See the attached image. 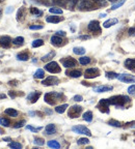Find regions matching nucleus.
<instances>
[{
	"label": "nucleus",
	"mask_w": 135,
	"mask_h": 149,
	"mask_svg": "<svg viewBox=\"0 0 135 149\" xmlns=\"http://www.w3.org/2000/svg\"><path fill=\"white\" fill-rule=\"evenodd\" d=\"M0 125L5 127H8L10 125V121L8 118H0Z\"/></svg>",
	"instance_id": "36"
},
{
	"label": "nucleus",
	"mask_w": 135,
	"mask_h": 149,
	"mask_svg": "<svg viewBox=\"0 0 135 149\" xmlns=\"http://www.w3.org/2000/svg\"><path fill=\"white\" fill-rule=\"evenodd\" d=\"M3 141L10 142V141H12V139H10V138H3Z\"/></svg>",
	"instance_id": "57"
},
{
	"label": "nucleus",
	"mask_w": 135,
	"mask_h": 149,
	"mask_svg": "<svg viewBox=\"0 0 135 149\" xmlns=\"http://www.w3.org/2000/svg\"><path fill=\"white\" fill-rule=\"evenodd\" d=\"M81 112H82V107H80V106H72L69 109L68 115H69L70 118H77V117L80 116Z\"/></svg>",
	"instance_id": "5"
},
{
	"label": "nucleus",
	"mask_w": 135,
	"mask_h": 149,
	"mask_svg": "<svg viewBox=\"0 0 135 149\" xmlns=\"http://www.w3.org/2000/svg\"><path fill=\"white\" fill-rule=\"evenodd\" d=\"M63 20V18L60 17H56V16H49V17L46 18V21L48 23H53V24H56V23H59Z\"/></svg>",
	"instance_id": "17"
},
{
	"label": "nucleus",
	"mask_w": 135,
	"mask_h": 149,
	"mask_svg": "<svg viewBox=\"0 0 135 149\" xmlns=\"http://www.w3.org/2000/svg\"><path fill=\"white\" fill-rule=\"evenodd\" d=\"M77 3H78V0H65V4H67L68 6V10H73L74 8L77 5Z\"/></svg>",
	"instance_id": "22"
},
{
	"label": "nucleus",
	"mask_w": 135,
	"mask_h": 149,
	"mask_svg": "<svg viewBox=\"0 0 135 149\" xmlns=\"http://www.w3.org/2000/svg\"><path fill=\"white\" fill-rule=\"evenodd\" d=\"M73 52L75 53L76 55H83V54H85L86 50L82 47H75L73 49Z\"/></svg>",
	"instance_id": "30"
},
{
	"label": "nucleus",
	"mask_w": 135,
	"mask_h": 149,
	"mask_svg": "<svg viewBox=\"0 0 135 149\" xmlns=\"http://www.w3.org/2000/svg\"><path fill=\"white\" fill-rule=\"evenodd\" d=\"M109 106H110V104H109L108 98L107 99L103 98V99H101L99 105H98V109L100 110L101 112H103V113H109V109H108Z\"/></svg>",
	"instance_id": "9"
},
{
	"label": "nucleus",
	"mask_w": 135,
	"mask_h": 149,
	"mask_svg": "<svg viewBox=\"0 0 135 149\" xmlns=\"http://www.w3.org/2000/svg\"><path fill=\"white\" fill-rule=\"evenodd\" d=\"M3 1H4V0H0V2H3Z\"/></svg>",
	"instance_id": "62"
},
{
	"label": "nucleus",
	"mask_w": 135,
	"mask_h": 149,
	"mask_svg": "<svg viewBox=\"0 0 135 149\" xmlns=\"http://www.w3.org/2000/svg\"><path fill=\"white\" fill-rule=\"evenodd\" d=\"M79 38H81V40H88L90 36L88 35H83V36H79Z\"/></svg>",
	"instance_id": "56"
},
{
	"label": "nucleus",
	"mask_w": 135,
	"mask_h": 149,
	"mask_svg": "<svg viewBox=\"0 0 135 149\" xmlns=\"http://www.w3.org/2000/svg\"><path fill=\"white\" fill-rule=\"evenodd\" d=\"M8 95H10V97H12V98H15L16 96H17V93H16L15 91H8Z\"/></svg>",
	"instance_id": "52"
},
{
	"label": "nucleus",
	"mask_w": 135,
	"mask_h": 149,
	"mask_svg": "<svg viewBox=\"0 0 135 149\" xmlns=\"http://www.w3.org/2000/svg\"><path fill=\"white\" fill-rule=\"evenodd\" d=\"M26 129H28V131H30V132H32V133H38V132H40L41 129H42V127H38V128H35V127L31 126V125H27V126H26Z\"/></svg>",
	"instance_id": "45"
},
{
	"label": "nucleus",
	"mask_w": 135,
	"mask_h": 149,
	"mask_svg": "<svg viewBox=\"0 0 135 149\" xmlns=\"http://www.w3.org/2000/svg\"><path fill=\"white\" fill-rule=\"evenodd\" d=\"M87 29L90 30V32H94V33H101V27H100V24L98 22L97 20H94V21H90L87 25Z\"/></svg>",
	"instance_id": "7"
},
{
	"label": "nucleus",
	"mask_w": 135,
	"mask_h": 149,
	"mask_svg": "<svg viewBox=\"0 0 135 149\" xmlns=\"http://www.w3.org/2000/svg\"><path fill=\"white\" fill-rule=\"evenodd\" d=\"M67 74L71 78H79L82 76V72L79 70H70V72H67Z\"/></svg>",
	"instance_id": "21"
},
{
	"label": "nucleus",
	"mask_w": 135,
	"mask_h": 149,
	"mask_svg": "<svg viewBox=\"0 0 135 149\" xmlns=\"http://www.w3.org/2000/svg\"><path fill=\"white\" fill-rule=\"evenodd\" d=\"M13 42L12 38L8 35H3V36H0V47L4 48V49H8L10 47V44Z\"/></svg>",
	"instance_id": "12"
},
{
	"label": "nucleus",
	"mask_w": 135,
	"mask_h": 149,
	"mask_svg": "<svg viewBox=\"0 0 135 149\" xmlns=\"http://www.w3.org/2000/svg\"><path fill=\"white\" fill-rule=\"evenodd\" d=\"M128 92H129V94L135 95V85H131V86L128 88Z\"/></svg>",
	"instance_id": "48"
},
{
	"label": "nucleus",
	"mask_w": 135,
	"mask_h": 149,
	"mask_svg": "<svg viewBox=\"0 0 135 149\" xmlns=\"http://www.w3.org/2000/svg\"><path fill=\"white\" fill-rule=\"evenodd\" d=\"M8 147L13 149H21L22 148V144L20 143H18V142H10V144H8Z\"/></svg>",
	"instance_id": "37"
},
{
	"label": "nucleus",
	"mask_w": 135,
	"mask_h": 149,
	"mask_svg": "<svg viewBox=\"0 0 135 149\" xmlns=\"http://www.w3.org/2000/svg\"><path fill=\"white\" fill-rule=\"evenodd\" d=\"M25 124V120H22V121H19L17 122V123L14 125V128H20V127H22L23 125Z\"/></svg>",
	"instance_id": "47"
},
{
	"label": "nucleus",
	"mask_w": 135,
	"mask_h": 149,
	"mask_svg": "<svg viewBox=\"0 0 135 149\" xmlns=\"http://www.w3.org/2000/svg\"><path fill=\"white\" fill-rule=\"evenodd\" d=\"M45 70H47V72H51V74H58V72H61L60 66L58 65L57 62H55V61H51L49 62V63H47V64L45 65Z\"/></svg>",
	"instance_id": "4"
},
{
	"label": "nucleus",
	"mask_w": 135,
	"mask_h": 149,
	"mask_svg": "<svg viewBox=\"0 0 135 149\" xmlns=\"http://www.w3.org/2000/svg\"><path fill=\"white\" fill-rule=\"evenodd\" d=\"M63 97V93H58V92H48V93L45 94L44 98H45V102L47 103V104L53 106V105H55L57 102L61 100Z\"/></svg>",
	"instance_id": "2"
},
{
	"label": "nucleus",
	"mask_w": 135,
	"mask_h": 149,
	"mask_svg": "<svg viewBox=\"0 0 135 149\" xmlns=\"http://www.w3.org/2000/svg\"><path fill=\"white\" fill-rule=\"evenodd\" d=\"M132 127H133V128H135V125H133V126H132Z\"/></svg>",
	"instance_id": "63"
},
{
	"label": "nucleus",
	"mask_w": 135,
	"mask_h": 149,
	"mask_svg": "<svg viewBox=\"0 0 135 149\" xmlns=\"http://www.w3.org/2000/svg\"><path fill=\"white\" fill-rule=\"evenodd\" d=\"M52 2L55 3V4H57V5H65V0H52Z\"/></svg>",
	"instance_id": "49"
},
{
	"label": "nucleus",
	"mask_w": 135,
	"mask_h": 149,
	"mask_svg": "<svg viewBox=\"0 0 135 149\" xmlns=\"http://www.w3.org/2000/svg\"><path fill=\"white\" fill-rule=\"evenodd\" d=\"M108 1H110V2H116L118 0H108Z\"/></svg>",
	"instance_id": "60"
},
{
	"label": "nucleus",
	"mask_w": 135,
	"mask_h": 149,
	"mask_svg": "<svg viewBox=\"0 0 135 149\" xmlns=\"http://www.w3.org/2000/svg\"><path fill=\"white\" fill-rule=\"evenodd\" d=\"M113 89L112 86H107V85H102V86H98V87H95L94 88V91L96 92H108V91H111Z\"/></svg>",
	"instance_id": "16"
},
{
	"label": "nucleus",
	"mask_w": 135,
	"mask_h": 149,
	"mask_svg": "<svg viewBox=\"0 0 135 149\" xmlns=\"http://www.w3.org/2000/svg\"><path fill=\"white\" fill-rule=\"evenodd\" d=\"M61 62H63V65L65 67V68L74 67V66H76V64H77V61L72 57H68V58H65V59H63Z\"/></svg>",
	"instance_id": "13"
},
{
	"label": "nucleus",
	"mask_w": 135,
	"mask_h": 149,
	"mask_svg": "<svg viewBox=\"0 0 135 149\" xmlns=\"http://www.w3.org/2000/svg\"><path fill=\"white\" fill-rule=\"evenodd\" d=\"M13 10H14V8H12V6H8V8L5 10V14H8H8H10V12H13Z\"/></svg>",
	"instance_id": "53"
},
{
	"label": "nucleus",
	"mask_w": 135,
	"mask_h": 149,
	"mask_svg": "<svg viewBox=\"0 0 135 149\" xmlns=\"http://www.w3.org/2000/svg\"><path fill=\"white\" fill-rule=\"evenodd\" d=\"M13 44L16 46H22L24 44V37L22 36H17L16 38L13 40Z\"/></svg>",
	"instance_id": "31"
},
{
	"label": "nucleus",
	"mask_w": 135,
	"mask_h": 149,
	"mask_svg": "<svg viewBox=\"0 0 135 149\" xmlns=\"http://www.w3.org/2000/svg\"><path fill=\"white\" fill-rule=\"evenodd\" d=\"M110 105H113L114 107L116 108H123L125 107V105L128 104L130 102V98L128 96H125V95H115V96H112L108 98Z\"/></svg>",
	"instance_id": "1"
},
{
	"label": "nucleus",
	"mask_w": 135,
	"mask_h": 149,
	"mask_svg": "<svg viewBox=\"0 0 135 149\" xmlns=\"http://www.w3.org/2000/svg\"><path fill=\"white\" fill-rule=\"evenodd\" d=\"M49 12L53 15H63V10L61 8H49Z\"/></svg>",
	"instance_id": "34"
},
{
	"label": "nucleus",
	"mask_w": 135,
	"mask_h": 149,
	"mask_svg": "<svg viewBox=\"0 0 135 149\" xmlns=\"http://www.w3.org/2000/svg\"><path fill=\"white\" fill-rule=\"evenodd\" d=\"M118 19L112 18V19H109V20L105 21V22L103 23V27H104V28H109V27H111V26H113V25L118 24Z\"/></svg>",
	"instance_id": "18"
},
{
	"label": "nucleus",
	"mask_w": 135,
	"mask_h": 149,
	"mask_svg": "<svg viewBox=\"0 0 135 149\" xmlns=\"http://www.w3.org/2000/svg\"><path fill=\"white\" fill-rule=\"evenodd\" d=\"M17 59L20 60V61H27L29 59V54L27 52H23V53H19L17 55Z\"/></svg>",
	"instance_id": "23"
},
{
	"label": "nucleus",
	"mask_w": 135,
	"mask_h": 149,
	"mask_svg": "<svg viewBox=\"0 0 135 149\" xmlns=\"http://www.w3.org/2000/svg\"><path fill=\"white\" fill-rule=\"evenodd\" d=\"M72 131L76 134H80V135H86V136L90 137L92 136V133L84 125H75V126L72 127Z\"/></svg>",
	"instance_id": "6"
},
{
	"label": "nucleus",
	"mask_w": 135,
	"mask_h": 149,
	"mask_svg": "<svg viewBox=\"0 0 135 149\" xmlns=\"http://www.w3.org/2000/svg\"><path fill=\"white\" fill-rule=\"evenodd\" d=\"M104 17H106V14H101L100 15V18H104Z\"/></svg>",
	"instance_id": "59"
},
{
	"label": "nucleus",
	"mask_w": 135,
	"mask_h": 149,
	"mask_svg": "<svg viewBox=\"0 0 135 149\" xmlns=\"http://www.w3.org/2000/svg\"><path fill=\"white\" fill-rule=\"evenodd\" d=\"M44 45V40H34L32 42V47L33 48H38V47H42Z\"/></svg>",
	"instance_id": "38"
},
{
	"label": "nucleus",
	"mask_w": 135,
	"mask_h": 149,
	"mask_svg": "<svg viewBox=\"0 0 135 149\" xmlns=\"http://www.w3.org/2000/svg\"><path fill=\"white\" fill-rule=\"evenodd\" d=\"M90 62V57H86V56H83V57H80L79 58V63L81 65H86L88 64Z\"/></svg>",
	"instance_id": "35"
},
{
	"label": "nucleus",
	"mask_w": 135,
	"mask_h": 149,
	"mask_svg": "<svg viewBox=\"0 0 135 149\" xmlns=\"http://www.w3.org/2000/svg\"><path fill=\"white\" fill-rule=\"evenodd\" d=\"M118 79L123 83H135V77L132 74H118Z\"/></svg>",
	"instance_id": "11"
},
{
	"label": "nucleus",
	"mask_w": 135,
	"mask_h": 149,
	"mask_svg": "<svg viewBox=\"0 0 135 149\" xmlns=\"http://www.w3.org/2000/svg\"><path fill=\"white\" fill-rule=\"evenodd\" d=\"M77 8L79 10H90L95 8V4L92 0H78Z\"/></svg>",
	"instance_id": "3"
},
{
	"label": "nucleus",
	"mask_w": 135,
	"mask_h": 149,
	"mask_svg": "<svg viewBox=\"0 0 135 149\" xmlns=\"http://www.w3.org/2000/svg\"><path fill=\"white\" fill-rule=\"evenodd\" d=\"M82 118H83V120H85V121L92 122V120H93V112L86 111L84 114H83Z\"/></svg>",
	"instance_id": "25"
},
{
	"label": "nucleus",
	"mask_w": 135,
	"mask_h": 149,
	"mask_svg": "<svg viewBox=\"0 0 135 149\" xmlns=\"http://www.w3.org/2000/svg\"><path fill=\"white\" fill-rule=\"evenodd\" d=\"M125 1L126 0H120L118 2H116V3H114V4L111 6V10H116V8H121L124 3H125Z\"/></svg>",
	"instance_id": "39"
},
{
	"label": "nucleus",
	"mask_w": 135,
	"mask_h": 149,
	"mask_svg": "<svg viewBox=\"0 0 135 149\" xmlns=\"http://www.w3.org/2000/svg\"><path fill=\"white\" fill-rule=\"evenodd\" d=\"M44 77H45V72H44L42 68L37 70V72H34V78H35V79H43Z\"/></svg>",
	"instance_id": "32"
},
{
	"label": "nucleus",
	"mask_w": 135,
	"mask_h": 149,
	"mask_svg": "<svg viewBox=\"0 0 135 149\" xmlns=\"http://www.w3.org/2000/svg\"><path fill=\"white\" fill-rule=\"evenodd\" d=\"M69 107L67 104H63V105H60V106H57V107H55V112H57L58 114H63V112L67 110V108Z\"/></svg>",
	"instance_id": "26"
},
{
	"label": "nucleus",
	"mask_w": 135,
	"mask_h": 149,
	"mask_svg": "<svg viewBox=\"0 0 135 149\" xmlns=\"http://www.w3.org/2000/svg\"><path fill=\"white\" fill-rule=\"evenodd\" d=\"M1 14H2V10H0V17H1Z\"/></svg>",
	"instance_id": "61"
},
{
	"label": "nucleus",
	"mask_w": 135,
	"mask_h": 149,
	"mask_svg": "<svg viewBox=\"0 0 135 149\" xmlns=\"http://www.w3.org/2000/svg\"><path fill=\"white\" fill-rule=\"evenodd\" d=\"M43 28H44L43 25H30L29 26L30 30H40V29H43Z\"/></svg>",
	"instance_id": "46"
},
{
	"label": "nucleus",
	"mask_w": 135,
	"mask_h": 149,
	"mask_svg": "<svg viewBox=\"0 0 135 149\" xmlns=\"http://www.w3.org/2000/svg\"><path fill=\"white\" fill-rule=\"evenodd\" d=\"M33 143H34L35 145H38V146H43V145L45 144V141H44V139H42V138H34Z\"/></svg>",
	"instance_id": "40"
},
{
	"label": "nucleus",
	"mask_w": 135,
	"mask_h": 149,
	"mask_svg": "<svg viewBox=\"0 0 135 149\" xmlns=\"http://www.w3.org/2000/svg\"><path fill=\"white\" fill-rule=\"evenodd\" d=\"M125 66L127 67L128 70H135V58H134V59L129 58V59L126 60V61H125Z\"/></svg>",
	"instance_id": "19"
},
{
	"label": "nucleus",
	"mask_w": 135,
	"mask_h": 149,
	"mask_svg": "<svg viewBox=\"0 0 135 149\" xmlns=\"http://www.w3.org/2000/svg\"><path fill=\"white\" fill-rule=\"evenodd\" d=\"M108 124L111 125V126H114V127L122 126V123H121L120 121H116V120H110V121H108Z\"/></svg>",
	"instance_id": "41"
},
{
	"label": "nucleus",
	"mask_w": 135,
	"mask_h": 149,
	"mask_svg": "<svg viewBox=\"0 0 135 149\" xmlns=\"http://www.w3.org/2000/svg\"><path fill=\"white\" fill-rule=\"evenodd\" d=\"M90 143V140L87 138H80V139L77 141V144L78 145H86Z\"/></svg>",
	"instance_id": "42"
},
{
	"label": "nucleus",
	"mask_w": 135,
	"mask_h": 149,
	"mask_svg": "<svg viewBox=\"0 0 135 149\" xmlns=\"http://www.w3.org/2000/svg\"><path fill=\"white\" fill-rule=\"evenodd\" d=\"M24 12H25V8H19V10H18V12H17V20L18 21L23 20V18H24Z\"/></svg>",
	"instance_id": "33"
},
{
	"label": "nucleus",
	"mask_w": 135,
	"mask_h": 149,
	"mask_svg": "<svg viewBox=\"0 0 135 149\" xmlns=\"http://www.w3.org/2000/svg\"><path fill=\"white\" fill-rule=\"evenodd\" d=\"M73 99H74L75 102H81V100H83V97L81 96V95H75V96L73 97Z\"/></svg>",
	"instance_id": "50"
},
{
	"label": "nucleus",
	"mask_w": 135,
	"mask_h": 149,
	"mask_svg": "<svg viewBox=\"0 0 135 149\" xmlns=\"http://www.w3.org/2000/svg\"><path fill=\"white\" fill-rule=\"evenodd\" d=\"M55 56V52L54 51H51L50 53H48L47 55H45V56H43L42 57V61L46 62V61H50L51 59H52L53 57Z\"/></svg>",
	"instance_id": "27"
},
{
	"label": "nucleus",
	"mask_w": 135,
	"mask_h": 149,
	"mask_svg": "<svg viewBox=\"0 0 135 149\" xmlns=\"http://www.w3.org/2000/svg\"><path fill=\"white\" fill-rule=\"evenodd\" d=\"M95 4L99 5V6H106L107 5V2H106L105 0H92Z\"/></svg>",
	"instance_id": "43"
},
{
	"label": "nucleus",
	"mask_w": 135,
	"mask_h": 149,
	"mask_svg": "<svg viewBox=\"0 0 135 149\" xmlns=\"http://www.w3.org/2000/svg\"><path fill=\"white\" fill-rule=\"evenodd\" d=\"M47 145L50 147V148H55V149L60 148V144L57 141H55V140H51V141H49L47 143Z\"/></svg>",
	"instance_id": "28"
},
{
	"label": "nucleus",
	"mask_w": 135,
	"mask_h": 149,
	"mask_svg": "<svg viewBox=\"0 0 135 149\" xmlns=\"http://www.w3.org/2000/svg\"><path fill=\"white\" fill-rule=\"evenodd\" d=\"M30 14L35 16V17H41L43 15V12L37 8H30Z\"/></svg>",
	"instance_id": "29"
},
{
	"label": "nucleus",
	"mask_w": 135,
	"mask_h": 149,
	"mask_svg": "<svg viewBox=\"0 0 135 149\" xmlns=\"http://www.w3.org/2000/svg\"><path fill=\"white\" fill-rule=\"evenodd\" d=\"M8 84L10 85H14V86H17V81H16V80H13V81H10V82H8Z\"/></svg>",
	"instance_id": "55"
},
{
	"label": "nucleus",
	"mask_w": 135,
	"mask_h": 149,
	"mask_svg": "<svg viewBox=\"0 0 135 149\" xmlns=\"http://www.w3.org/2000/svg\"><path fill=\"white\" fill-rule=\"evenodd\" d=\"M5 97H6V95H5V94H0V99H1V98H5Z\"/></svg>",
	"instance_id": "58"
},
{
	"label": "nucleus",
	"mask_w": 135,
	"mask_h": 149,
	"mask_svg": "<svg viewBox=\"0 0 135 149\" xmlns=\"http://www.w3.org/2000/svg\"><path fill=\"white\" fill-rule=\"evenodd\" d=\"M100 76V72L98 68H87L84 72L85 79H94L96 77Z\"/></svg>",
	"instance_id": "8"
},
{
	"label": "nucleus",
	"mask_w": 135,
	"mask_h": 149,
	"mask_svg": "<svg viewBox=\"0 0 135 149\" xmlns=\"http://www.w3.org/2000/svg\"><path fill=\"white\" fill-rule=\"evenodd\" d=\"M128 32H129V35H135V27H131L128 30Z\"/></svg>",
	"instance_id": "51"
},
{
	"label": "nucleus",
	"mask_w": 135,
	"mask_h": 149,
	"mask_svg": "<svg viewBox=\"0 0 135 149\" xmlns=\"http://www.w3.org/2000/svg\"><path fill=\"white\" fill-rule=\"evenodd\" d=\"M45 132L47 135H53L56 133V126H55V124H48L47 126L45 127Z\"/></svg>",
	"instance_id": "20"
},
{
	"label": "nucleus",
	"mask_w": 135,
	"mask_h": 149,
	"mask_svg": "<svg viewBox=\"0 0 135 149\" xmlns=\"http://www.w3.org/2000/svg\"><path fill=\"white\" fill-rule=\"evenodd\" d=\"M40 96H41V92L40 91H32V92H30L29 94H28L27 99L29 100L30 103H31V104H34V103H37V100H38Z\"/></svg>",
	"instance_id": "14"
},
{
	"label": "nucleus",
	"mask_w": 135,
	"mask_h": 149,
	"mask_svg": "<svg viewBox=\"0 0 135 149\" xmlns=\"http://www.w3.org/2000/svg\"><path fill=\"white\" fill-rule=\"evenodd\" d=\"M65 34H67V33H65V31H57V32H56V35H59V36H65Z\"/></svg>",
	"instance_id": "54"
},
{
	"label": "nucleus",
	"mask_w": 135,
	"mask_h": 149,
	"mask_svg": "<svg viewBox=\"0 0 135 149\" xmlns=\"http://www.w3.org/2000/svg\"><path fill=\"white\" fill-rule=\"evenodd\" d=\"M4 113L6 115H8V116H10V117H17L18 116V111L17 110H15V109H12V108H8V109H6L4 111Z\"/></svg>",
	"instance_id": "24"
},
{
	"label": "nucleus",
	"mask_w": 135,
	"mask_h": 149,
	"mask_svg": "<svg viewBox=\"0 0 135 149\" xmlns=\"http://www.w3.org/2000/svg\"><path fill=\"white\" fill-rule=\"evenodd\" d=\"M51 44H52L53 46H56V47H59V46L63 45V38L59 36V35H53V36H51Z\"/></svg>",
	"instance_id": "15"
},
{
	"label": "nucleus",
	"mask_w": 135,
	"mask_h": 149,
	"mask_svg": "<svg viewBox=\"0 0 135 149\" xmlns=\"http://www.w3.org/2000/svg\"><path fill=\"white\" fill-rule=\"evenodd\" d=\"M106 77H107L108 79H115V78L118 77V74L114 72H106Z\"/></svg>",
	"instance_id": "44"
},
{
	"label": "nucleus",
	"mask_w": 135,
	"mask_h": 149,
	"mask_svg": "<svg viewBox=\"0 0 135 149\" xmlns=\"http://www.w3.org/2000/svg\"><path fill=\"white\" fill-rule=\"evenodd\" d=\"M59 83V80L55 76H50V77L46 78L45 80H43L42 84L44 86H52V85H57Z\"/></svg>",
	"instance_id": "10"
}]
</instances>
